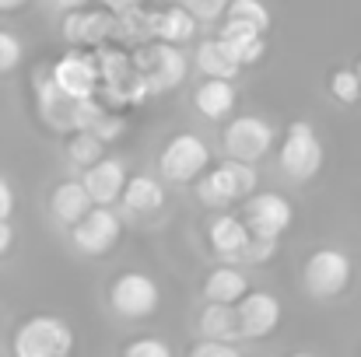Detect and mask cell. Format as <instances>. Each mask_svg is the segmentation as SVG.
<instances>
[{
	"instance_id": "15",
	"label": "cell",
	"mask_w": 361,
	"mask_h": 357,
	"mask_svg": "<svg viewBox=\"0 0 361 357\" xmlns=\"http://www.w3.org/2000/svg\"><path fill=\"white\" fill-rule=\"evenodd\" d=\"M193 102H197V113L204 119H228L235 102H239V95H235V84L228 77H211L197 88Z\"/></svg>"
},
{
	"instance_id": "25",
	"label": "cell",
	"mask_w": 361,
	"mask_h": 357,
	"mask_svg": "<svg viewBox=\"0 0 361 357\" xmlns=\"http://www.w3.org/2000/svg\"><path fill=\"white\" fill-rule=\"evenodd\" d=\"M228 18L245 21V25L259 28V32H267V28H270V11H267L259 0H232V4H228Z\"/></svg>"
},
{
	"instance_id": "35",
	"label": "cell",
	"mask_w": 361,
	"mask_h": 357,
	"mask_svg": "<svg viewBox=\"0 0 361 357\" xmlns=\"http://www.w3.org/2000/svg\"><path fill=\"white\" fill-rule=\"evenodd\" d=\"M109 11H116V14H123V11H133V7H140V0H102Z\"/></svg>"
},
{
	"instance_id": "3",
	"label": "cell",
	"mask_w": 361,
	"mask_h": 357,
	"mask_svg": "<svg viewBox=\"0 0 361 357\" xmlns=\"http://www.w3.org/2000/svg\"><path fill=\"white\" fill-rule=\"evenodd\" d=\"M281 168L291 179H298V182L312 179L323 168V144H319L316 130L305 119H298V123L288 126V137L281 144Z\"/></svg>"
},
{
	"instance_id": "17",
	"label": "cell",
	"mask_w": 361,
	"mask_h": 357,
	"mask_svg": "<svg viewBox=\"0 0 361 357\" xmlns=\"http://www.w3.org/2000/svg\"><path fill=\"white\" fill-rule=\"evenodd\" d=\"M228 46H232V53L239 56L242 67H252V63H259L263 60V32L259 28H252V25H245V21H235V18H228L225 25H221V32H218Z\"/></svg>"
},
{
	"instance_id": "30",
	"label": "cell",
	"mask_w": 361,
	"mask_h": 357,
	"mask_svg": "<svg viewBox=\"0 0 361 357\" xmlns=\"http://www.w3.org/2000/svg\"><path fill=\"white\" fill-rule=\"evenodd\" d=\"M200 21H211V18H221L225 11H228V4L232 0H183Z\"/></svg>"
},
{
	"instance_id": "27",
	"label": "cell",
	"mask_w": 361,
	"mask_h": 357,
	"mask_svg": "<svg viewBox=\"0 0 361 357\" xmlns=\"http://www.w3.org/2000/svg\"><path fill=\"white\" fill-rule=\"evenodd\" d=\"M193 357H239V347L232 340H218V337H204L200 344L190 347Z\"/></svg>"
},
{
	"instance_id": "28",
	"label": "cell",
	"mask_w": 361,
	"mask_h": 357,
	"mask_svg": "<svg viewBox=\"0 0 361 357\" xmlns=\"http://www.w3.org/2000/svg\"><path fill=\"white\" fill-rule=\"evenodd\" d=\"M18 63H21V42H18V35L0 28V74L14 70Z\"/></svg>"
},
{
	"instance_id": "5",
	"label": "cell",
	"mask_w": 361,
	"mask_h": 357,
	"mask_svg": "<svg viewBox=\"0 0 361 357\" xmlns=\"http://www.w3.org/2000/svg\"><path fill=\"white\" fill-rule=\"evenodd\" d=\"M351 284V259L341 249H319L305 259V287L316 298H337Z\"/></svg>"
},
{
	"instance_id": "13",
	"label": "cell",
	"mask_w": 361,
	"mask_h": 357,
	"mask_svg": "<svg viewBox=\"0 0 361 357\" xmlns=\"http://www.w3.org/2000/svg\"><path fill=\"white\" fill-rule=\"evenodd\" d=\"M85 186H88V193H92L95 203L120 200L123 189H126V168H123V161H116V158H99L95 165L85 168Z\"/></svg>"
},
{
	"instance_id": "8",
	"label": "cell",
	"mask_w": 361,
	"mask_h": 357,
	"mask_svg": "<svg viewBox=\"0 0 361 357\" xmlns=\"http://www.w3.org/2000/svg\"><path fill=\"white\" fill-rule=\"evenodd\" d=\"M242 218H245L252 235L281 238L295 221V207L277 193H256V196H245V214Z\"/></svg>"
},
{
	"instance_id": "37",
	"label": "cell",
	"mask_w": 361,
	"mask_h": 357,
	"mask_svg": "<svg viewBox=\"0 0 361 357\" xmlns=\"http://www.w3.org/2000/svg\"><path fill=\"white\" fill-rule=\"evenodd\" d=\"M25 0H0V11H11V7H21Z\"/></svg>"
},
{
	"instance_id": "11",
	"label": "cell",
	"mask_w": 361,
	"mask_h": 357,
	"mask_svg": "<svg viewBox=\"0 0 361 357\" xmlns=\"http://www.w3.org/2000/svg\"><path fill=\"white\" fill-rule=\"evenodd\" d=\"M235 312H239V337L245 340L270 337L281 322V301L270 291H249L235 301Z\"/></svg>"
},
{
	"instance_id": "18",
	"label": "cell",
	"mask_w": 361,
	"mask_h": 357,
	"mask_svg": "<svg viewBox=\"0 0 361 357\" xmlns=\"http://www.w3.org/2000/svg\"><path fill=\"white\" fill-rule=\"evenodd\" d=\"M249 238H252V232H249L245 218H214V225H211V245H214V252H218L221 259H228V263L242 259Z\"/></svg>"
},
{
	"instance_id": "14",
	"label": "cell",
	"mask_w": 361,
	"mask_h": 357,
	"mask_svg": "<svg viewBox=\"0 0 361 357\" xmlns=\"http://www.w3.org/2000/svg\"><path fill=\"white\" fill-rule=\"evenodd\" d=\"M92 193H88V186H85V179L78 182V179H67V182H60L56 189H53V200H49V207H53V218L60 221V225H78L88 211H92Z\"/></svg>"
},
{
	"instance_id": "29",
	"label": "cell",
	"mask_w": 361,
	"mask_h": 357,
	"mask_svg": "<svg viewBox=\"0 0 361 357\" xmlns=\"http://www.w3.org/2000/svg\"><path fill=\"white\" fill-rule=\"evenodd\" d=\"M274 252H277V238L252 235L249 238V245H245V252H242V259H245V263H267Z\"/></svg>"
},
{
	"instance_id": "12",
	"label": "cell",
	"mask_w": 361,
	"mask_h": 357,
	"mask_svg": "<svg viewBox=\"0 0 361 357\" xmlns=\"http://www.w3.org/2000/svg\"><path fill=\"white\" fill-rule=\"evenodd\" d=\"M99 67L88 60V56H78V53H67L63 60L53 63V81L56 88L67 95V99H92L95 88H99Z\"/></svg>"
},
{
	"instance_id": "24",
	"label": "cell",
	"mask_w": 361,
	"mask_h": 357,
	"mask_svg": "<svg viewBox=\"0 0 361 357\" xmlns=\"http://www.w3.org/2000/svg\"><path fill=\"white\" fill-rule=\"evenodd\" d=\"M102 137L95 133V130H78L74 137H71V144H67V154H71V161L74 165H95L99 158H102Z\"/></svg>"
},
{
	"instance_id": "23",
	"label": "cell",
	"mask_w": 361,
	"mask_h": 357,
	"mask_svg": "<svg viewBox=\"0 0 361 357\" xmlns=\"http://www.w3.org/2000/svg\"><path fill=\"white\" fill-rule=\"evenodd\" d=\"M200 333L218 337V340H235L239 337V312L228 301H211L200 312Z\"/></svg>"
},
{
	"instance_id": "22",
	"label": "cell",
	"mask_w": 361,
	"mask_h": 357,
	"mask_svg": "<svg viewBox=\"0 0 361 357\" xmlns=\"http://www.w3.org/2000/svg\"><path fill=\"white\" fill-rule=\"evenodd\" d=\"M120 25L109 14H81V7L67 18V39L71 42H102L109 32H116Z\"/></svg>"
},
{
	"instance_id": "38",
	"label": "cell",
	"mask_w": 361,
	"mask_h": 357,
	"mask_svg": "<svg viewBox=\"0 0 361 357\" xmlns=\"http://www.w3.org/2000/svg\"><path fill=\"white\" fill-rule=\"evenodd\" d=\"M355 70H358V77H361V60H358V67H355Z\"/></svg>"
},
{
	"instance_id": "9",
	"label": "cell",
	"mask_w": 361,
	"mask_h": 357,
	"mask_svg": "<svg viewBox=\"0 0 361 357\" xmlns=\"http://www.w3.org/2000/svg\"><path fill=\"white\" fill-rule=\"evenodd\" d=\"M274 144V126L259 116H239L225 126V151L228 158L259 161Z\"/></svg>"
},
{
	"instance_id": "21",
	"label": "cell",
	"mask_w": 361,
	"mask_h": 357,
	"mask_svg": "<svg viewBox=\"0 0 361 357\" xmlns=\"http://www.w3.org/2000/svg\"><path fill=\"white\" fill-rule=\"evenodd\" d=\"M204 294H207V301H228V305H235L239 298L249 294V280H245V273L235 270V266H218V270L207 277Z\"/></svg>"
},
{
	"instance_id": "34",
	"label": "cell",
	"mask_w": 361,
	"mask_h": 357,
	"mask_svg": "<svg viewBox=\"0 0 361 357\" xmlns=\"http://www.w3.org/2000/svg\"><path fill=\"white\" fill-rule=\"evenodd\" d=\"M11 245H14V228H11L7 218H0V256H7Z\"/></svg>"
},
{
	"instance_id": "19",
	"label": "cell",
	"mask_w": 361,
	"mask_h": 357,
	"mask_svg": "<svg viewBox=\"0 0 361 357\" xmlns=\"http://www.w3.org/2000/svg\"><path fill=\"white\" fill-rule=\"evenodd\" d=\"M197 63H200V70L207 74V77H239L242 63L239 56L232 53V46L218 35V39H204L200 42V49H197Z\"/></svg>"
},
{
	"instance_id": "6",
	"label": "cell",
	"mask_w": 361,
	"mask_h": 357,
	"mask_svg": "<svg viewBox=\"0 0 361 357\" xmlns=\"http://www.w3.org/2000/svg\"><path fill=\"white\" fill-rule=\"evenodd\" d=\"M186 56L183 49H176V42H158V46H147V53H140V77H144V88L147 92H169L176 84L186 81Z\"/></svg>"
},
{
	"instance_id": "10",
	"label": "cell",
	"mask_w": 361,
	"mask_h": 357,
	"mask_svg": "<svg viewBox=\"0 0 361 357\" xmlns=\"http://www.w3.org/2000/svg\"><path fill=\"white\" fill-rule=\"evenodd\" d=\"M120 238V218L109 211V203H99L92 207L78 225H74V245L85 252V256H102L116 245Z\"/></svg>"
},
{
	"instance_id": "1",
	"label": "cell",
	"mask_w": 361,
	"mask_h": 357,
	"mask_svg": "<svg viewBox=\"0 0 361 357\" xmlns=\"http://www.w3.org/2000/svg\"><path fill=\"white\" fill-rule=\"evenodd\" d=\"M74 347V333L56 315H32L14 333L18 357H67Z\"/></svg>"
},
{
	"instance_id": "32",
	"label": "cell",
	"mask_w": 361,
	"mask_h": 357,
	"mask_svg": "<svg viewBox=\"0 0 361 357\" xmlns=\"http://www.w3.org/2000/svg\"><path fill=\"white\" fill-rule=\"evenodd\" d=\"M92 130H95V133H99L102 140H113V137H120L123 123H120L116 116H102L99 123H95V126H92Z\"/></svg>"
},
{
	"instance_id": "20",
	"label": "cell",
	"mask_w": 361,
	"mask_h": 357,
	"mask_svg": "<svg viewBox=\"0 0 361 357\" xmlns=\"http://www.w3.org/2000/svg\"><path fill=\"white\" fill-rule=\"evenodd\" d=\"M120 200L130 214H154L165 207V189L151 175H133V179H126V189H123Z\"/></svg>"
},
{
	"instance_id": "36",
	"label": "cell",
	"mask_w": 361,
	"mask_h": 357,
	"mask_svg": "<svg viewBox=\"0 0 361 357\" xmlns=\"http://www.w3.org/2000/svg\"><path fill=\"white\" fill-rule=\"evenodd\" d=\"M53 7H63V11H78V7H85L88 0H49Z\"/></svg>"
},
{
	"instance_id": "7",
	"label": "cell",
	"mask_w": 361,
	"mask_h": 357,
	"mask_svg": "<svg viewBox=\"0 0 361 357\" xmlns=\"http://www.w3.org/2000/svg\"><path fill=\"white\" fill-rule=\"evenodd\" d=\"M109 301L123 319H147V315L158 312L161 294H158V284L147 273H123L109 291Z\"/></svg>"
},
{
	"instance_id": "31",
	"label": "cell",
	"mask_w": 361,
	"mask_h": 357,
	"mask_svg": "<svg viewBox=\"0 0 361 357\" xmlns=\"http://www.w3.org/2000/svg\"><path fill=\"white\" fill-rule=\"evenodd\" d=\"M126 357H172V351L161 340H133L126 347Z\"/></svg>"
},
{
	"instance_id": "16",
	"label": "cell",
	"mask_w": 361,
	"mask_h": 357,
	"mask_svg": "<svg viewBox=\"0 0 361 357\" xmlns=\"http://www.w3.org/2000/svg\"><path fill=\"white\" fill-rule=\"evenodd\" d=\"M197 21H200V18H197L186 4L165 7V11H154V14H151L154 35H158L161 42H176V46H183V42H190V39L197 35Z\"/></svg>"
},
{
	"instance_id": "4",
	"label": "cell",
	"mask_w": 361,
	"mask_h": 357,
	"mask_svg": "<svg viewBox=\"0 0 361 357\" xmlns=\"http://www.w3.org/2000/svg\"><path fill=\"white\" fill-rule=\"evenodd\" d=\"M211 165V151L200 137L193 133H179L172 137L165 147H161V158H158V168L169 182H193L197 175H204Z\"/></svg>"
},
{
	"instance_id": "26",
	"label": "cell",
	"mask_w": 361,
	"mask_h": 357,
	"mask_svg": "<svg viewBox=\"0 0 361 357\" xmlns=\"http://www.w3.org/2000/svg\"><path fill=\"white\" fill-rule=\"evenodd\" d=\"M330 95H334L337 102H344V106H355L361 99L358 70H334V77H330Z\"/></svg>"
},
{
	"instance_id": "2",
	"label": "cell",
	"mask_w": 361,
	"mask_h": 357,
	"mask_svg": "<svg viewBox=\"0 0 361 357\" xmlns=\"http://www.w3.org/2000/svg\"><path fill=\"white\" fill-rule=\"evenodd\" d=\"M252 189H256V168H252V161L232 158V161L211 168V172L200 179L197 196H200V203H207V207H228V203H235V200L252 196Z\"/></svg>"
},
{
	"instance_id": "33",
	"label": "cell",
	"mask_w": 361,
	"mask_h": 357,
	"mask_svg": "<svg viewBox=\"0 0 361 357\" xmlns=\"http://www.w3.org/2000/svg\"><path fill=\"white\" fill-rule=\"evenodd\" d=\"M11 211H14V189H11V182L0 175V218H11Z\"/></svg>"
}]
</instances>
